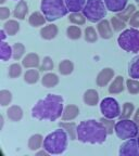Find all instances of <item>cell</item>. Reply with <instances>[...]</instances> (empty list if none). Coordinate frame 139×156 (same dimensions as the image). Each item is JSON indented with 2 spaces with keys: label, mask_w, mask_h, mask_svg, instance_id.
Returning <instances> with one entry per match:
<instances>
[{
  "label": "cell",
  "mask_w": 139,
  "mask_h": 156,
  "mask_svg": "<svg viewBox=\"0 0 139 156\" xmlns=\"http://www.w3.org/2000/svg\"><path fill=\"white\" fill-rule=\"evenodd\" d=\"M116 136L122 140H128L137 136L139 133L138 125L137 122H133V120L128 119H120V122H117L115 124V129H114Z\"/></svg>",
  "instance_id": "obj_7"
},
{
  "label": "cell",
  "mask_w": 139,
  "mask_h": 156,
  "mask_svg": "<svg viewBox=\"0 0 139 156\" xmlns=\"http://www.w3.org/2000/svg\"><path fill=\"white\" fill-rule=\"evenodd\" d=\"M52 68H53V61H52L51 58H49V56H46V58L42 60V63L39 67L40 72H48V71H51Z\"/></svg>",
  "instance_id": "obj_39"
},
{
  "label": "cell",
  "mask_w": 139,
  "mask_h": 156,
  "mask_svg": "<svg viewBox=\"0 0 139 156\" xmlns=\"http://www.w3.org/2000/svg\"><path fill=\"white\" fill-rule=\"evenodd\" d=\"M138 5H139V2H138Z\"/></svg>",
  "instance_id": "obj_50"
},
{
  "label": "cell",
  "mask_w": 139,
  "mask_h": 156,
  "mask_svg": "<svg viewBox=\"0 0 139 156\" xmlns=\"http://www.w3.org/2000/svg\"><path fill=\"white\" fill-rule=\"evenodd\" d=\"M113 76H114V71H113L112 68H103L97 76V85L99 87H104L112 79Z\"/></svg>",
  "instance_id": "obj_10"
},
{
  "label": "cell",
  "mask_w": 139,
  "mask_h": 156,
  "mask_svg": "<svg viewBox=\"0 0 139 156\" xmlns=\"http://www.w3.org/2000/svg\"><path fill=\"white\" fill-rule=\"evenodd\" d=\"M42 136L40 134H34V136H32L29 138L28 147L32 151H36V150H38L42 146Z\"/></svg>",
  "instance_id": "obj_29"
},
{
  "label": "cell",
  "mask_w": 139,
  "mask_h": 156,
  "mask_svg": "<svg viewBox=\"0 0 139 156\" xmlns=\"http://www.w3.org/2000/svg\"><path fill=\"white\" fill-rule=\"evenodd\" d=\"M123 90H124V78L122 76H117L109 87V92L111 94H117L122 92Z\"/></svg>",
  "instance_id": "obj_17"
},
{
  "label": "cell",
  "mask_w": 139,
  "mask_h": 156,
  "mask_svg": "<svg viewBox=\"0 0 139 156\" xmlns=\"http://www.w3.org/2000/svg\"><path fill=\"white\" fill-rule=\"evenodd\" d=\"M59 125H60L61 128L66 130V132L70 134V139H77V126L74 122H60Z\"/></svg>",
  "instance_id": "obj_24"
},
{
  "label": "cell",
  "mask_w": 139,
  "mask_h": 156,
  "mask_svg": "<svg viewBox=\"0 0 139 156\" xmlns=\"http://www.w3.org/2000/svg\"><path fill=\"white\" fill-rule=\"evenodd\" d=\"M40 9L48 22L61 19L68 12L65 0H42Z\"/></svg>",
  "instance_id": "obj_4"
},
{
  "label": "cell",
  "mask_w": 139,
  "mask_h": 156,
  "mask_svg": "<svg viewBox=\"0 0 139 156\" xmlns=\"http://www.w3.org/2000/svg\"><path fill=\"white\" fill-rule=\"evenodd\" d=\"M12 48L7 42H1V44H0V58H1V60L2 61H8L12 56Z\"/></svg>",
  "instance_id": "obj_27"
},
{
  "label": "cell",
  "mask_w": 139,
  "mask_h": 156,
  "mask_svg": "<svg viewBox=\"0 0 139 156\" xmlns=\"http://www.w3.org/2000/svg\"><path fill=\"white\" fill-rule=\"evenodd\" d=\"M100 111L103 116L110 119H114L116 117H120L121 115L120 104L113 98H104L101 101Z\"/></svg>",
  "instance_id": "obj_8"
},
{
  "label": "cell",
  "mask_w": 139,
  "mask_h": 156,
  "mask_svg": "<svg viewBox=\"0 0 139 156\" xmlns=\"http://www.w3.org/2000/svg\"><path fill=\"white\" fill-rule=\"evenodd\" d=\"M38 79H39V73L36 69H28L24 75V80L27 83H31V85L36 83L38 81Z\"/></svg>",
  "instance_id": "obj_31"
},
{
  "label": "cell",
  "mask_w": 139,
  "mask_h": 156,
  "mask_svg": "<svg viewBox=\"0 0 139 156\" xmlns=\"http://www.w3.org/2000/svg\"><path fill=\"white\" fill-rule=\"evenodd\" d=\"M12 101V94L8 90L0 91V104L2 106H7L10 102Z\"/></svg>",
  "instance_id": "obj_38"
},
{
  "label": "cell",
  "mask_w": 139,
  "mask_h": 156,
  "mask_svg": "<svg viewBox=\"0 0 139 156\" xmlns=\"http://www.w3.org/2000/svg\"><path fill=\"white\" fill-rule=\"evenodd\" d=\"M107 128L100 120H84L77 126V139L83 143L101 144L107 140Z\"/></svg>",
  "instance_id": "obj_2"
},
{
  "label": "cell",
  "mask_w": 139,
  "mask_h": 156,
  "mask_svg": "<svg viewBox=\"0 0 139 156\" xmlns=\"http://www.w3.org/2000/svg\"><path fill=\"white\" fill-rule=\"evenodd\" d=\"M12 58L14 60H20V58H22L23 54L25 52V47L23 46L21 42H16V44H13L12 47Z\"/></svg>",
  "instance_id": "obj_33"
},
{
  "label": "cell",
  "mask_w": 139,
  "mask_h": 156,
  "mask_svg": "<svg viewBox=\"0 0 139 156\" xmlns=\"http://www.w3.org/2000/svg\"><path fill=\"white\" fill-rule=\"evenodd\" d=\"M66 35L70 39H73V40H76V39H79L82 37V30L78 26H68V29H66Z\"/></svg>",
  "instance_id": "obj_32"
},
{
  "label": "cell",
  "mask_w": 139,
  "mask_h": 156,
  "mask_svg": "<svg viewBox=\"0 0 139 156\" xmlns=\"http://www.w3.org/2000/svg\"><path fill=\"white\" fill-rule=\"evenodd\" d=\"M3 29H5V33H7L9 36H14L20 30V24L16 21H14V20H10V21L5 23Z\"/></svg>",
  "instance_id": "obj_25"
},
{
  "label": "cell",
  "mask_w": 139,
  "mask_h": 156,
  "mask_svg": "<svg viewBox=\"0 0 139 156\" xmlns=\"http://www.w3.org/2000/svg\"><path fill=\"white\" fill-rule=\"evenodd\" d=\"M136 1H137V2H139V0H136Z\"/></svg>",
  "instance_id": "obj_48"
},
{
  "label": "cell",
  "mask_w": 139,
  "mask_h": 156,
  "mask_svg": "<svg viewBox=\"0 0 139 156\" xmlns=\"http://www.w3.org/2000/svg\"><path fill=\"white\" fill-rule=\"evenodd\" d=\"M130 22V25L133 27H139V11H137V12H135L134 14L132 15V17H130V20L128 21Z\"/></svg>",
  "instance_id": "obj_42"
},
{
  "label": "cell",
  "mask_w": 139,
  "mask_h": 156,
  "mask_svg": "<svg viewBox=\"0 0 139 156\" xmlns=\"http://www.w3.org/2000/svg\"><path fill=\"white\" fill-rule=\"evenodd\" d=\"M137 141H138V147H139V138L137 139Z\"/></svg>",
  "instance_id": "obj_47"
},
{
  "label": "cell",
  "mask_w": 139,
  "mask_h": 156,
  "mask_svg": "<svg viewBox=\"0 0 139 156\" xmlns=\"http://www.w3.org/2000/svg\"><path fill=\"white\" fill-rule=\"evenodd\" d=\"M46 17H45L44 14H42L40 12H34L31 14L28 19V23L31 26L33 27H38V26H42L46 23Z\"/></svg>",
  "instance_id": "obj_21"
},
{
  "label": "cell",
  "mask_w": 139,
  "mask_h": 156,
  "mask_svg": "<svg viewBox=\"0 0 139 156\" xmlns=\"http://www.w3.org/2000/svg\"><path fill=\"white\" fill-rule=\"evenodd\" d=\"M87 0H65L66 7L70 12H81L83 11Z\"/></svg>",
  "instance_id": "obj_15"
},
{
  "label": "cell",
  "mask_w": 139,
  "mask_h": 156,
  "mask_svg": "<svg viewBox=\"0 0 139 156\" xmlns=\"http://www.w3.org/2000/svg\"><path fill=\"white\" fill-rule=\"evenodd\" d=\"M135 12H136V7H135L134 5H128L123 11L117 13L116 16H119L121 20H123V21L126 22V21H130L132 15L134 14Z\"/></svg>",
  "instance_id": "obj_26"
},
{
  "label": "cell",
  "mask_w": 139,
  "mask_h": 156,
  "mask_svg": "<svg viewBox=\"0 0 139 156\" xmlns=\"http://www.w3.org/2000/svg\"><path fill=\"white\" fill-rule=\"evenodd\" d=\"M58 35V27L54 24H49L40 29V36L46 40H51Z\"/></svg>",
  "instance_id": "obj_13"
},
{
  "label": "cell",
  "mask_w": 139,
  "mask_h": 156,
  "mask_svg": "<svg viewBox=\"0 0 139 156\" xmlns=\"http://www.w3.org/2000/svg\"><path fill=\"white\" fill-rule=\"evenodd\" d=\"M111 25H112L113 29L116 30V32H120V30H122V29H124L126 27L125 21L121 20L119 16H113L111 19Z\"/></svg>",
  "instance_id": "obj_36"
},
{
  "label": "cell",
  "mask_w": 139,
  "mask_h": 156,
  "mask_svg": "<svg viewBox=\"0 0 139 156\" xmlns=\"http://www.w3.org/2000/svg\"><path fill=\"white\" fill-rule=\"evenodd\" d=\"M5 0H0V3L2 5V3H5Z\"/></svg>",
  "instance_id": "obj_46"
},
{
  "label": "cell",
  "mask_w": 139,
  "mask_h": 156,
  "mask_svg": "<svg viewBox=\"0 0 139 156\" xmlns=\"http://www.w3.org/2000/svg\"><path fill=\"white\" fill-rule=\"evenodd\" d=\"M126 87L128 92L132 94L139 93V81H137L136 79H128L126 81Z\"/></svg>",
  "instance_id": "obj_37"
},
{
  "label": "cell",
  "mask_w": 139,
  "mask_h": 156,
  "mask_svg": "<svg viewBox=\"0 0 139 156\" xmlns=\"http://www.w3.org/2000/svg\"><path fill=\"white\" fill-rule=\"evenodd\" d=\"M79 114V108L76 105H68L64 108L63 114H62V119L63 120H73L74 118Z\"/></svg>",
  "instance_id": "obj_16"
},
{
  "label": "cell",
  "mask_w": 139,
  "mask_h": 156,
  "mask_svg": "<svg viewBox=\"0 0 139 156\" xmlns=\"http://www.w3.org/2000/svg\"><path fill=\"white\" fill-rule=\"evenodd\" d=\"M134 120L137 122V124H139V108L136 111V113H135V116H134Z\"/></svg>",
  "instance_id": "obj_44"
},
{
  "label": "cell",
  "mask_w": 139,
  "mask_h": 156,
  "mask_svg": "<svg viewBox=\"0 0 139 156\" xmlns=\"http://www.w3.org/2000/svg\"><path fill=\"white\" fill-rule=\"evenodd\" d=\"M105 7L111 12H121L127 7L128 0H103Z\"/></svg>",
  "instance_id": "obj_11"
},
{
  "label": "cell",
  "mask_w": 139,
  "mask_h": 156,
  "mask_svg": "<svg viewBox=\"0 0 139 156\" xmlns=\"http://www.w3.org/2000/svg\"><path fill=\"white\" fill-rule=\"evenodd\" d=\"M84 102L89 106H95L99 102V94L93 89H89L84 93Z\"/></svg>",
  "instance_id": "obj_14"
},
{
  "label": "cell",
  "mask_w": 139,
  "mask_h": 156,
  "mask_svg": "<svg viewBox=\"0 0 139 156\" xmlns=\"http://www.w3.org/2000/svg\"><path fill=\"white\" fill-rule=\"evenodd\" d=\"M117 44L127 52H139V30L135 28L125 29L117 38Z\"/></svg>",
  "instance_id": "obj_6"
},
{
  "label": "cell",
  "mask_w": 139,
  "mask_h": 156,
  "mask_svg": "<svg viewBox=\"0 0 139 156\" xmlns=\"http://www.w3.org/2000/svg\"><path fill=\"white\" fill-rule=\"evenodd\" d=\"M85 39H86V41H88V42L97 41L98 35H97V33H96V30H95V28H93V27H91V26L86 27V29H85Z\"/></svg>",
  "instance_id": "obj_35"
},
{
  "label": "cell",
  "mask_w": 139,
  "mask_h": 156,
  "mask_svg": "<svg viewBox=\"0 0 139 156\" xmlns=\"http://www.w3.org/2000/svg\"><path fill=\"white\" fill-rule=\"evenodd\" d=\"M22 65L26 68H35L39 66V56L36 53H28L22 61Z\"/></svg>",
  "instance_id": "obj_18"
},
{
  "label": "cell",
  "mask_w": 139,
  "mask_h": 156,
  "mask_svg": "<svg viewBox=\"0 0 139 156\" xmlns=\"http://www.w3.org/2000/svg\"><path fill=\"white\" fill-rule=\"evenodd\" d=\"M7 115H8V117H9L10 119L13 120V122H19V120L22 119L23 111L20 106L13 105V106H11L9 110H8Z\"/></svg>",
  "instance_id": "obj_23"
},
{
  "label": "cell",
  "mask_w": 139,
  "mask_h": 156,
  "mask_svg": "<svg viewBox=\"0 0 139 156\" xmlns=\"http://www.w3.org/2000/svg\"><path fill=\"white\" fill-rule=\"evenodd\" d=\"M5 29H2V30H1V39H5Z\"/></svg>",
  "instance_id": "obj_45"
},
{
  "label": "cell",
  "mask_w": 139,
  "mask_h": 156,
  "mask_svg": "<svg viewBox=\"0 0 139 156\" xmlns=\"http://www.w3.org/2000/svg\"><path fill=\"white\" fill-rule=\"evenodd\" d=\"M63 114V99L60 95L48 94L32 108V116L38 120L54 122Z\"/></svg>",
  "instance_id": "obj_1"
},
{
  "label": "cell",
  "mask_w": 139,
  "mask_h": 156,
  "mask_svg": "<svg viewBox=\"0 0 139 156\" xmlns=\"http://www.w3.org/2000/svg\"><path fill=\"white\" fill-rule=\"evenodd\" d=\"M74 69V64L70 60H64L59 64V72L62 75H70Z\"/></svg>",
  "instance_id": "obj_28"
},
{
  "label": "cell",
  "mask_w": 139,
  "mask_h": 156,
  "mask_svg": "<svg viewBox=\"0 0 139 156\" xmlns=\"http://www.w3.org/2000/svg\"><path fill=\"white\" fill-rule=\"evenodd\" d=\"M10 16V10L5 7L0 8V19L1 20H7Z\"/></svg>",
  "instance_id": "obj_43"
},
{
  "label": "cell",
  "mask_w": 139,
  "mask_h": 156,
  "mask_svg": "<svg viewBox=\"0 0 139 156\" xmlns=\"http://www.w3.org/2000/svg\"><path fill=\"white\" fill-rule=\"evenodd\" d=\"M27 12H28L27 3L25 2L24 0H21V1L17 3L16 7H15L13 15H14V17H16V19H19V20H24Z\"/></svg>",
  "instance_id": "obj_19"
},
{
  "label": "cell",
  "mask_w": 139,
  "mask_h": 156,
  "mask_svg": "<svg viewBox=\"0 0 139 156\" xmlns=\"http://www.w3.org/2000/svg\"><path fill=\"white\" fill-rule=\"evenodd\" d=\"M98 32L101 38L103 39H110L112 37V25H110V22L108 20L103 19L102 21L98 23Z\"/></svg>",
  "instance_id": "obj_12"
},
{
  "label": "cell",
  "mask_w": 139,
  "mask_h": 156,
  "mask_svg": "<svg viewBox=\"0 0 139 156\" xmlns=\"http://www.w3.org/2000/svg\"><path fill=\"white\" fill-rule=\"evenodd\" d=\"M21 73H22V67H21V65L20 64H12V65L10 66L9 68V76L11 78H16L19 77L20 75H21Z\"/></svg>",
  "instance_id": "obj_41"
},
{
  "label": "cell",
  "mask_w": 139,
  "mask_h": 156,
  "mask_svg": "<svg viewBox=\"0 0 139 156\" xmlns=\"http://www.w3.org/2000/svg\"><path fill=\"white\" fill-rule=\"evenodd\" d=\"M83 14L91 23L102 21L107 15V7L103 0H87L83 9Z\"/></svg>",
  "instance_id": "obj_5"
},
{
  "label": "cell",
  "mask_w": 139,
  "mask_h": 156,
  "mask_svg": "<svg viewBox=\"0 0 139 156\" xmlns=\"http://www.w3.org/2000/svg\"><path fill=\"white\" fill-rule=\"evenodd\" d=\"M134 104L132 102H126L123 105V112L120 115V119H126V118H130L132 116V114L134 113Z\"/></svg>",
  "instance_id": "obj_30"
},
{
  "label": "cell",
  "mask_w": 139,
  "mask_h": 156,
  "mask_svg": "<svg viewBox=\"0 0 139 156\" xmlns=\"http://www.w3.org/2000/svg\"><path fill=\"white\" fill-rule=\"evenodd\" d=\"M42 83L44 85V87H47V88L56 87L59 83V77L53 73H48L42 77Z\"/></svg>",
  "instance_id": "obj_22"
},
{
  "label": "cell",
  "mask_w": 139,
  "mask_h": 156,
  "mask_svg": "<svg viewBox=\"0 0 139 156\" xmlns=\"http://www.w3.org/2000/svg\"><path fill=\"white\" fill-rule=\"evenodd\" d=\"M68 20L75 25H84L86 22V16L79 12H72Z\"/></svg>",
  "instance_id": "obj_34"
},
{
  "label": "cell",
  "mask_w": 139,
  "mask_h": 156,
  "mask_svg": "<svg viewBox=\"0 0 139 156\" xmlns=\"http://www.w3.org/2000/svg\"><path fill=\"white\" fill-rule=\"evenodd\" d=\"M121 156L124 155H139V147H138V141L134 138L128 139L125 143H123L120 147V152H119Z\"/></svg>",
  "instance_id": "obj_9"
},
{
  "label": "cell",
  "mask_w": 139,
  "mask_h": 156,
  "mask_svg": "<svg viewBox=\"0 0 139 156\" xmlns=\"http://www.w3.org/2000/svg\"><path fill=\"white\" fill-rule=\"evenodd\" d=\"M68 132L62 128L56 131L49 133L44 140V149L49 154H58L63 153L68 147Z\"/></svg>",
  "instance_id": "obj_3"
},
{
  "label": "cell",
  "mask_w": 139,
  "mask_h": 156,
  "mask_svg": "<svg viewBox=\"0 0 139 156\" xmlns=\"http://www.w3.org/2000/svg\"><path fill=\"white\" fill-rule=\"evenodd\" d=\"M138 129H139V126H138Z\"/></svg>",
  "instance_id": "obj_49"
},
{
  "label": "cell",
  "mask_w": 139,
  "mask_h": 156,
  "mask_svg": "<svg viewBox=\"0 0 139 156\" xmlns=\"http://www.w3.org/2000/svg\"><path fill=\"white\" fill-rule=\"evenodd\" d=\"M100 122L104 125V127L107 128V131L108 134H112L113 133V130L115 129V124L112 119L110 118H107V117H102L100 119Z\"/></svg>",
  "instance_id": "obj_40"
},
{
  "label": "cell",
  "mask_w": 139,
  "mask_h": 156,
  "mask_svg": "<svg viewBox=\"0 0 139 156\" xmlns=\"http://www.w3.org/2000/svg\"><path fill=\"white\" fill-rule=\"evenodd\" d=\"M128 75L133 79H139V55L135 56L128 65Z\"/></svg>",
  "instance_id": "obj_20"
}]
</instances>
